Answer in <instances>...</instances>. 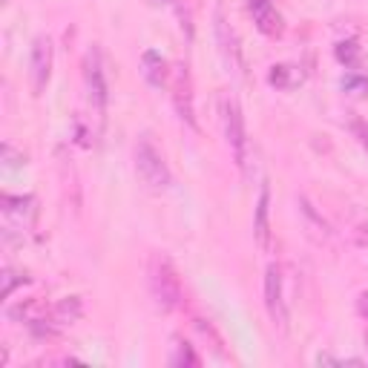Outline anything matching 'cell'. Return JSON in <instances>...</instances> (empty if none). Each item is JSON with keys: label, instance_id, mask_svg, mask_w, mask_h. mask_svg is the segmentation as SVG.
<instances>
[{"label": "cell", "instance_id": "obj_10", "mask_svg": "<svg viewBox=\"0 0 368 368\" xmlns=\"http://www.w3.org/2000/svg\"><path fill=\"white\" fill-rule=\"evenodd\" d=\"M0 207H4L6 219H15L18 225H29L35 216V196H0Z\"/></svg>", "mask_w": 368, "mask_h": 368}, {"label": "cell", "instance_id": "obj_25", "mask_svg": "<svg viewBox=\"0 0 368 368\" xmlns=\"http://www.w3.org/2000/svg\"><path fill=\"white\" fill-rule=\"evenodd\" d=\"M357 314H359L362 320H368V290H362L359 297H357Z\"/></svg>", "mask_w": 368, "mask_h": 368}, {"label": "cell", "instance_id": "obj_6", "mask_svg": "<svg viewBox=\"0 0 368 368\" xmlns=\"http://www.w3.org/2000/svg\"><path fill=\"white\" fill-rule=\"evenodd\" d=\"M265 308L270 314V322L285 331L288 328V305H285V288H282V268L268 265L265 273Z\"/></svg>", "mask_w": 368, "mask_h": 368}, {"label": "cell", "instance_id": "obj_19", "mask_svg": "<svg viewBox=\"0 0 368 368\" xmlns=\"http://www.w3.org/2000/svg\"><path fill=\"white\" fill-rule=\"evenodd\" d=\"M340 87L348 95H365L368 93V75H362V72H345Z\"/></svg>", "mask_w": 368, "mask_h": 368}, {"label": "cell", "instance_id": "obj_14", "mask_svg": "<svg viewBox=\"0 0 368 368\" xmlns=\"http://www.w3.org/2000/svg\"><path fill=\"white\" fill-rule=\"evenodd\" d=\"M268 84L276 87V90H293L303 84V72L290 63H273L270 72H268Z\"/></svg>", "mask_w": 368, "mask_h": 368}, {"label": "cell", "instance_id": "obj_26", "mask_svg": "<svg viewBox=\"0 0 368 368\" xmlns=\"http://www.w3.org/2000/svg\"><path fill=\"white\" fill-rule=\"evenodd\" d=\"M150 4H167V0H150Z\"/></svg>", "mask_w": 368, "mask_h": 368}, {"label": "cell", "instance_id": "obj_24", "mask_svg": "<svg viewBox=\"0 0 368 368\" xmlns=\"http://www.w3.org/2000/svg\"><path fill=\"white\" fill-rule=\"evenodd\" d=\"M187 6H179V18H182V29L187 32V41H193V23H190V15H184Z\"/></svg>", "mask_w": 368, "mask_h": 368}, {"label": "cell", "instance_id": "obj_11", "mask_svg": "<svg viewBox=\"0 0 368 368\" xmlns=\"http://www.w3.org/2000/svg\"><path fill=\"white\" fill-rule=\"evenodd\" d=\"M141 75H144L147 84L156 87V90L164 87V81H167V61L162 58V52L147 49L141 55Z\"/></svg>", "mask_w": 368, "mask_h": 368}, {"label": "cell", "instance_id": "obj_4", "mask_svg": "<svg viewBox=\"0 0 368 368\" xmlns=\"http://www.w3.org/2000/svg\"><path fill=\"white\" fill-rule=\"evenodd\" d=\"M219 112H222V127H225V138L228 147L236 159V167L245 173L248 170V130H245V115L242 107L236 101L233 93H222L219 95Z\"/></svg>", "mask_w": 368, "mask_h": 368}, {"label": "cell", "instance_id": "obj_13", "mask_svg": "<svg viewBox=\"0 0 368 368\" xmlns=\"http://www.w3.org/2000/svg\"><path fill=\"white\" fill-rule=\"evenodd\" d=\"M84 317V300L81 297H63L55 303V308L49 311V320L58 325H72Z\"/></svg>", "mask_w": 368, "mask_h": 368}, {"label": "cell", "instance_id": "obj_7", "mask_svg": "<svg viewBox=\"0 0 368 368\" xmlns=\"http://www.w3.org/2000/svg\"><path fill=\"white\" fill-rule=\"evenodd\" d=\"M52 78V41L46 35H38L32 43V55H29V81H32V93L43 95L46 84Z\"/></svg>", "mask_w": 368, "mask_h": 368}, {"label": "cell", "instance_id": "obj_16", "mask_svg": "<svg viewBox=\"0 0 368 368\" xmlns=\"http://www.w3.org/2000/svg\"><path fill=\"white\" fill-rule=\"evenodd\" d=\"M201 359H199V354L193 351V345L187 342V340H182V337H176L173 340V354H170V365H176V368H182V365H187V368H196Z\"/></svg>", "mask_w": 368, "mask_h": 368}, {"label": "cell", "instance_id": "obj_18", "mask_svg": "<svg viewBox=\"0 0 368 368\" xmlns=\"http://www.w3.org/2000/svg\"><path fill=\"white\" fill-rule=\"evenodd\" d=\"M300 213L305 216V222H308V225H311V228H314L320 236H325V239L331 236V228H328V222L322 219V213H317V207H314V204H311L305 196H300Z\"/></svg>", "mask_w": 368, "mask_h": 368}, {"label": "cell", "instance_id": "obj_9", "mask_svg": "<svg viewBox=\"0 0 368 368\" xmlns=\"http://www.w3.org/2000/svg\"><path fill=\"white\" fill-rule=\"evenodd\" d=\"M253 236L262 251L270 248V184L262 182L259 199H256V216H253Z\"/></svg>", "mask_w": 368, "mask_h": 368}, {"label": "cell", "instance_id": "obj_27", "mask_svg": "<svg viewBox=\"0 0 368 368\" xmlns=\"http://www.w3.org/2000/svg\"><path fill=\"white\" fill-rule=\"evenodd\" d=\"M365 342H368V337H365Z\"/></svg>", "mask_w": 368, "mask_h": 368}, {"label": "cell", "instance_id": "obj_15", "mask_svg": "<svg viewBox=\"0 0 368 368\" xmlns=\"http://www.w3.org/2000/svg\"><path fill=\"white\" fill-rule=\"evenodd\" d=\"M9 317H12L15 322L32 325V322H38V320L46 317V308H43V303H38V300H26V303L12 305V308H9Z\"/></svg>", "mask_w": 368, "mask_h": 368}, {"label": "cell", "instance_id": "obj_2", "mask_svg": "<svg viewBox=\"0 0 368 368\" xmlns=\"http://www.w3.org/2000/svg\"><path fill=\"white\" fill-rule=\"evenodd\" d=\"M84 81H87V98L90 110L98 118V130L107 124V104H110V81H107V69H104V55L93 43L84 55Z\"/></svg>", "mask_w": 368, "mask_h": 368}, {"label": "cell", "instance_id": "obj_12", "mask_svg": "<svg viewBox=\"0 0 368 368\" xmlns=\"http://www.w3.org/2000/svg\"><path fill=\"white\" fill-rule=\"evenodd\" d=\"M216 38H219V43H222V52H225V58H228L231 63H236L239 69H245V63H242V49H239V41H236L233 29L228 26V21H225L222 9L216 12Z\"/></svg>", "mask_w": 368, "mask_h": 368}, {"label": "cell", "instance_id": "obj_1", "mask_svg": "<svg viewBox=\"0 0 368 368\" xmlns=\"http://www.w3.org/2000/svg\"><path fill=\"white\" fill-rule=\"evenodd\" d=\"M150 290L162 311H179L184 303L182 279H179L173 262L162 253H153V259H150Z\"/></svg>", "mask_w": 368, "mask_h": 368}, {"label": "cell", "instance_id": "obj_23", "mask_svg": "<svg viewBox=\"0 0 368 368\" xmlns=\"http://www.w3.org/2000/svg\"><path fill=\"white\" fill-rule=\"evenodd\" d=\"M354 242H357L359 248H368V222H359V225L354 228Z\"/></svg>", "mask_w": 368, "mask_h": 368}, {"label": "cell", "instance_id": "obj_20", "mask_svg": "<svg viewBox=\"0 0 368 368\" xmlns=\"http://www.w3.org/2000/svg\"><path fill=\"white\" fill-rule=\"evenodd\" d=\"M0 282H4V297L9 300L12 293H15V288H18V285H26V282H29V276L6 265V268H4V273H0Z\"/></svg>", "mask_w": 368, "mask_h": 368}, {"label": "cell", "instance_id": "obj_3", "mask_svg": "<svg viewBox=\"0 0 368 368\" xmlns=\"http://www.w3.org/2000/svg\"><path fill=\"white\" fill-rule=\"evenodd\" d=\"M135 173L138 179L150 187V190H167L173 176H170V167L162 156V150L156 147V141L150 135H141L135 141Z\"/></svg>", "mask_w": 368, "mask_h": 368}, {"label": "cell", "instance_id": "obj_22", "mask_svg": "<svg viewBox=\"0 0 368 368\" xmlns=\"http://www.w3.org/2000/svg\"><path fill=\"white\" fill-rule=\"evenodd\" d=\"M351 130L357 132L359 144H362V147H368V124H365L359 115H351Z\"/></svg>", "mask_w": 368, "mask_h": 368}, {"label": "cell", "instance_id": "obj_5", "mask_svg": "<svg viewBox=\"0 0 368 368\" xmlns=\"http://www.w3.org/2000/svg\"><path fill=\"white\" fill-rule=\"evenodd\" d=\"M173 104H176L179 118H182L190 130H199L196 104H193V78H190V66H187L184 61H179V63L173 66Z\"/></svg>", "mask_w": 368, "mask_h": 368}, {"label": "cell", "instance_id": "obj_8", "mask_svg": "<svg viewBox=\"0 0 368 368\" xmlns=\"http://www.w3.org/2000/svg\"><path fill=\"white\" fill-rule=\"evenodd\" d=\"M248 9L253 15V23L259 26L262 35L268 38H279L285 32V23H282V15L276 12V6L270 0H248Z\"/></svg>", "mask_w": 368, "mask_h": 368}, {"label": "cell", "instance_id": "obj_21", "mask_svg": "<svg viewBox=\"0 0 368 368\" xmlns=\"http://www.w3.org/2000/svg\"><path fill=\"white\" fill-rule=\"evenodd\" d=\"M0 162H4V167H6V170H18V167H23V164H26V156H23V153H18L15 147L6 141L4 147H0Z\"/></svg>", "mask_w": 368, "mask_h": 368}, {"label": "cell", "instance_id": "obj_17", "mask_svg": "<svg viewBox=\"0 0 368 368\" xmlns=\"http://www.w3.org/2000/svg\"><path fill=\"white\" fill-rule=\"evenodd\" d=\"M334 55H337V61H340L342 66L354 69V66H359V61H362V46H359L354 38H348V41H340V43L334 46Z\"/></svg>", "mask_w": 368, "mask_h": 368}]
</instances>
